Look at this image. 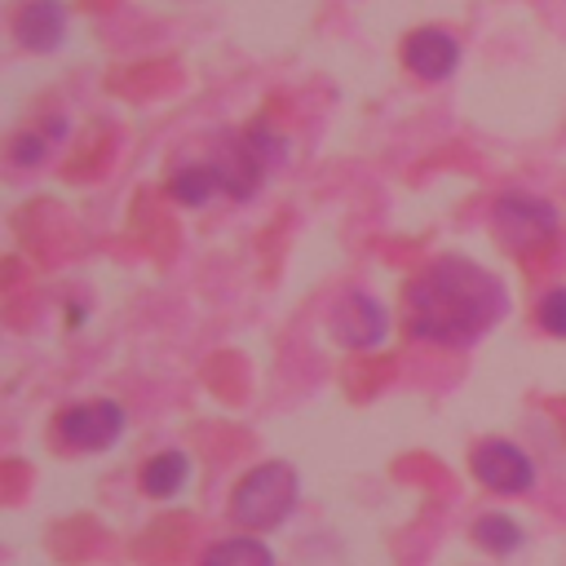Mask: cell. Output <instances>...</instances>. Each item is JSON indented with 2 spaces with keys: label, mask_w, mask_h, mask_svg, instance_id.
I'll return each instance as SVG.
<instances>
[{
  "label": "cell",
  "mask_w": 566,
  "mask_h": 566,
  "mask_svg": "<svg viewBox=\"0 0 566 566\" xmlns=\"http://www.w3.org/2000/svg\"><path fill=\"white\" fill-rule=\"evenodd\" d=\"M301 500V478L287 460H265L248 469L230 491V522L239 531H274L283 517H292Z\"/></svg>",
  "instance_id": "2"
},
{
  "label": "cell",
  "mask_w": 566,
  "mask_h": 566,
  "mask_svg": "<svg viewBox=\"0 0 566 566\" xmlns=\"http://www.w3.org/2000/svg\"><path fill=\"white\" fill-rule=\"evenodd\" d=\"M279 155H283V142H279L274 133H265V124H252L248 133L226 137L208 164H212L217 177H221V195H230V199H252V195L261 190L265 168H270Z\"/></svg>",
  "instance_id": "3"
},
{
  "label": "cell",
  "mask_w": 566,
  "mask_h": 566,
  "mask_svg": "<svg viewBox=\"0 0 566 566\" xmlns=\"http://www.w3.org/2000/svg\"><path fill=\"white\" fill-rule=\"evenodd\" d=\"M199 566H274V553L256 535H230V539H217Z\"/></svg>",
  "instance_id": "12"
},
{
  "label": "cell",
  "mask_w": 566,
  "mask_h": 566,
  "mask_svg": "<svg viewBox=\"0 0 566 566\" xmlns=\"http://www.w3.org/2000/svg\"><path fill=\"white\" fill-rule=\"evenodd\" d=\"M473 544L486 548V553H495V557H509V553H517L526 544V531L509 513H482L473 522Z\"/></svg>",
  "instance_id": "13"
},
{
  "label": "cell",
  "mask_w": 566,
  "mask_h": 566,
  "mask_svg": "<svg viewBox=\"0 0 566 566\" xmlns=\"http://www.w3.org/2000/svg\"><path fill=\"white\" fill-rule=\"evenodd\" d=\"M509 314V287L469 256H433L407 283V332L429 345H473Z\"/></svg>",
  "instance_id": "1"
},
{
  "label": "cell",
  "mask_w": 566,
  "mask_h": 566,
  "mask_svg": "<svg viewBox=\"0 0 566 566\" xmlns=\"http://www.w3.org/2000/svg\"><path fill=\"white\" fill-rule=\"evenodd\" d=\"M168 195H172L177 203H186V208H199V203H208L212 195H221V177H217V168H212L208 159H190V164L172 168Z\"/></svg>",
  "instance_id": "11"
},
{
  "label": "cell",
  "mask_w": 566,
  "mask_h": 566,
  "mask_svg": "<svg viewBox=\"0 0 566 566\" xmlns=\"http://www.w3.org/2000/svg\"><path fill=\"white\" fill-rule=\"evenodd\" d=\"M62 133H66V119H49V133H18V137L9 142V159H13L18 168H35V164L49 159V146H53V137H62Z\"/></svg>",
  "instance_id": "14"
},
{
  "label": "cell",
  "mask_w": 566,
  "mask_h": 566,
  "mask_svg": "<svg viewBox=\"0 0 566 566\" xmlns=\"http://www.w3.org/2000/svg\"><path fill=\"white\" fill-rule=\"evenodd\" d=\"M186 482H190V455L177 451V447L155 451L146 460V469H142V491L150 500H172L177 491H186Z\"/></svg>",
  "instance_id": "10"
},
{
  "label": "cell",
  "mask_w": 566,
  "mask_h": 566,
  "mask_svg": "<svg viewBox=\"0 0 566 566\" xmlns=\"http://www.w3.org/2000/svg\"><path fill=\"white\" fill-rule=\"evenodd\" d=\"M491 230L504 248L513 252H526L544 239L557 234V208L531 190H504L495 203H491Z\"/></svg>",
  "instance_id": "4"
},
{
  "label": "cell",
  "mask_w": 566,
  "mask_h": 566,
  "mask_svg": "<svg viewBox=\"0 0 566 566\" xmlns=\"http://www.w3.org/2000/svg\"><path fill=\"white\" fill-rule=\"evenodd\" d=\"M57 438L75 451H106L124 438V407L115 398H88V402H71L57 411Z\"/></svg>",
  "instance_id": "5"
},
{
  "label": "cell",
  "mask_w": 566,
  "mask_h": 566,
  "mask_svg": "<svg viewBox=\"0 0 566 566\" xmlns=\"http://www.w3.org/2000/svg\"><path fill=\"white\" fill-rule=\"evenodd\" d=\"M535 318H539V327H544L548 336H562V340H566V287L544 292L539 305H535Z\"/></svg>",
  "instance_id": "15"
},
{
  "label": "cell",
  "mask_w": 566,
  "mask_h": 566,
  "mask_svg": "<svg viewBox=\"0 0 566 566\" xmlns=\"http://www.w3.org/2000/svg\"><path fill=\"white\" fill-rule=\"evenodd\" d=\"M327 327L345 349H376L389 332V314L371 292L349 287V292L336 296V305L327 314Z\"/></svg>",
  "instance_id": "7"
},
{
  "label": "cell",
  "mask_w": 566,
  "mask_h": 566,
  "mask_svg": "<svg viewBox=\"0 0 566 566\" xmlns=\"http://www.w3.org/2000/svg\"><path fill=\"white\" fill-rule=\"evenodd\" d=\"M469 464H473V478H478L486 491H495V495H522V491L535 486V464H531V455H526L517 442H509V438H482V442L473 447Z\"/></svg>",
  "instance_id": "6"
},
{
  "label": "cell",
  "mask_w": 566,
  "mask_h": 566,
  "mask_svg": "<svg viewBox=\"0 0 566 566\" xmlns=\"http://www.w3.org/2000/svg\"><path fill=\"white\" fill-rule=\"evenodd\" d=\"M13 35L27 53H53L66 35V4L62 0H27L13 13Z\"/></svg>",
  "instance_id": "9"
},
{
  "label": "cell",
  "mask_w": 566,
  "mask_h": 566,
  "mask_svg": "<svg viewBox=\"0 0 566 566\" xmlns=\"http://www.w3.org/2000/svg\"><path fill=\"white\" fill-rule=\"evenodd\" d=\"M402 66L429 84L447 80L455 66H460V40L447 31V27H416L407 40H402Z\"/></svg>",
  "instance_id": "8"
}]
</instances>
